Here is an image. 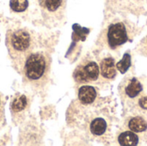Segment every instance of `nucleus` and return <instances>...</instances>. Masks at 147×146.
Returning <instances> with one entry per match:
<instances>
[{
    "label": "nucleus",
    "mask_w": 147,
    "mask_h": 146,
    "mask_svg": "<svg viewBox=\"0 0 147 146\" xmlns=\"http://www.w3.org/2000/svg\"><path fill=\"white\" fill-rule=\"evenodd\" d=\"M6 46L16 67L23 68L24 63L34 48L31 34L25 28H13L6 34Z\"/></svg>",
    "instance_id": "1"
},
{
    "label": "nucleus",
    "mask_w": 147,
    "mask_h": 146,
    "mask_svg": "<svg viewBox=\"0 0 147 146\" xmlns=\"http://www.w3.org/2000/svg\"><path fill=\"white\" fill-rule=\"evenodd\" d=\"M50 59L45 52H32L27 58L22 73L24 80L33 86L43 85L48 77Z\"/></svg>",
    "instance_id": "2"
},
{
    "label": "nucleus",
    "mask_w": 147,
    "mask_h": 146,
    "mask_svg": "<svg viewBox=\"0 0 147 146\" xmlns=\"http://www.w3.org/2000/svg\"><path fill=\"white\" fill-rule=\"evenodd\" d=\"M134 24L127 20H116L110 23L106 31V40L109 48L115 50L135 35Z\"/></svg>",
    "instance_id": "3"
},
{
    "label": "nucleus",
    "mask_w": 147,
    "mask_h": 146,
    "mask_svg": "<svg viewBox=\"0 0 147 146\" xmlns=\"http://www.w3.org/2000/svg\"><path fill=\"white\" fill-rule=\"evenodd\" d=\"M100 68L95 61L85 60L82 62L75 70L73 77L78 83H87L96 82L99 78Z\"/></svg>",
    "instance_id": "4"
},
{
    "label": "nucleus",
    "mask_w": 147,
    "mask_h": 146,
    "mask_svg": "<svg viewBox=\"0 0 147 146\" xmlns=\"http://www.w3.org/2000/svg\"><path fill=\"white\" fill-rule=\"evenodd\" d=\"M110 8L118 12L147 14V0H109Z\"/></svg>",
    "instance_id": "5"
},
{
    "label": "nucleus",
    "mask_w": 147,
    "mask_h": 146,
    "mask_svg": "<svg viewBox=\"0 0 147 146\" xmlns=\"http://www.w3.org/2000/svg\"><path fill=\"white\" fill-rule=\"evenodd\" d=\"M142 91L141 83L134 77H126L120 84V96L123 101H134L141 95Z\"/></svg>",
    "instance_id": "6"
},
{
    "label": "nucleus",
    "mask_w": 147,
    "mask_h": 146,
    "mask_svg": "<svg viewBox=\"0 0 147 146\" xmlns=\"http://www.w3.org/2000/svg\"><path fill=\"white\" fill-rule=\"evenodd\" d=\"M39 3L45 15L61 18L65 9L66 0H39Z\"/></svg>",
    "instance_id": "7"
},
{
    "label": "nucleus",
    "mask_w": 147,
    "mask_h": 146,
    "mask_svg": "<svg viewBox=\"0 0 147 146\" xmlns=\"http://www.w3.org/2000/svg\"><path fill=\"white\" fill-rule=\"evenodd\" d=\"M115 60L109 57L103 59L100 63V73L106 79H113L116 76Z\"/></svg>",
    "instance_id": "8"
},
{
    "label": "nucleus",
    "mask_w": 147,
    "mask_h": 146,
    "mask_svg": "<svg viewBox=\"0 0 147 146\" xmlns=\"http://www.w3.org/2000/svg\"><path fill=\"white\" fill-rule=\"evenodd\" d=\"M96 98V90L94 87L84 85L78 90V100L83 104H90Z\"/></svg>",
    "instance_id": "9"
},
{
    "label": "nucleus",
    "mask_w": 147,
    "mask_h": 146,
    "mask_svg": "<svg viewBox=\"0 0 147 146\" xmlns=\"http://www.w3.org/2000/svg\"><path fill=\"white\" fill-rule=\"evenodd\" d=\"M107 122L103 118L97 117L95 118L90 125V130L91 133L95 136H102L107 131Z\"/></svg>",
    "instance_id": "10"
},
{
    "label": "nucleus",
    "mask_w": 147,
    "mask_h": 146,
    "mask_svg": "<svg viewBox=\"0 0 147 146\" xmlns=\"http://www.w3.org/2000/svg\"><path fill=\"white\" fill-rule=\"evenodd\" d=\"M134 114L141 116L147 120V95L140 96L134 100Z\"/></svg>",
    "instance_id": "11"
},
{
    "label": "nucleus",
    "mask_w": 147,
    "mask_h": 146,
    "mask_svg": "<svg viewBox=\"0 0 147 146\" xmlns=\"http://www.w3.org/2000/svg\"><path fill=\"white\" fill-rule=\"evenodd\" d=\"M128 128L134 133H142L147 130V120L141 117L135 115L128 120Z\"/></svg>",
    "instance_id": "12"
},
{
    "label": "nucleus",
    "mask_w": 147,
    "mask_h": 146,
    "mask_svg": "<svg viewBox=\"0 0 147 146\" xmlns=\"http://www.w3.org/2000/svg\"><path fill=\"white\" fill-rule=\"evenodd\" d=\"M118 142L121 145L134 146L139 144V137L134 132H123L118 137Z\"/></svg>",
    "instance_id": "13"
},
{
    "label": "nucleus",
    "mask_w": 147,
    "mask_h": 146,
    "mask_svg": "<svg viewBox=\"0 0 147 146\" xmlns=\"http://www.w3.org/2000/svg\"><path fill=\"white\" fill-rule=\"evenodd\" d=\"M27 105H28L27 97L24 95H16L13 98L10 103V108L13 112L18 113L24 110L27 108Z\"/></svg>",
    "instance_id": "14"
},
{
    "label": "nucleus",
    "mask_w": 147,
    "mask_h": 146,
    "mask_svg": "<svg viewBox=\"0 0 147 146\" xmlns=\"http://www.w3.org/2000/svg\"><path fill=\"white\" fill-rule=\"evenodd\" d=\"M131 66V56L129 53L126 52L123 55L122 59L116 64V69L122 74H125Z\"/></svg>",
    "instance_id": "15"
},
{
    "label": "nucleus",
    "mask_w": 147,
    "mask_h": 146,
    "mask_svg": "<svg viewBox=\"0 0 147 146\" xmlns=\"http://www.w3.org/2000/svg\"><path fill=\"white\" fill-rule=\"evenodd\" d=\"M10 9L17 13L23 12L28 7V0H10L9 1Z\"/></svg>",
    "instance_id": "16"
},
{
    "label": "nucleus",
    "mask_w": 147,
    "mask_h": 146,
    "mask_svg": "<svg viewBox=\"0 0 147 146\" xmlns=\"http://www.w3.org/2000/svg\"><path fill=\"white\" fill-rule=\"evenodd\" d=\"M73 30H74V34H73V38L74 40H84L87 34L90 32L89 28H82L80 27L78 24H74L72 27Z\"/></svg>",
    "instance_id": "17"
},
{
    "label": "nucleus",
    "mask_w": 147,
    "mask_h": 146,
    "mask_svg": "<svg viewBox=\"0 0 147 146\" xmlns=\"http://www.w3.org/2000/svg\"><path fill=\"white\" fill-rule=\"evenodd\" d=\"M139 52L140 54L147 57V35L140 41L139 46H138Z\"/></svg>",
    "instance_id": "18"
},
{
    "label": "nucleus",
    "mask_w": 147,
    "mask_h": 146,
    "mask_svg": "<svg viewBox=\"0 0 147 146\" xmlns=\"http://www.w3.org/2000/svg\"><path fill=\"white\" fill-rule=\"evenodd\" d=\"M0 106H1V100H0Z\"/></svg>",
    "instance_id": "19"
}]
</instances>
